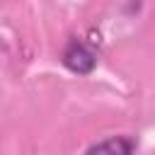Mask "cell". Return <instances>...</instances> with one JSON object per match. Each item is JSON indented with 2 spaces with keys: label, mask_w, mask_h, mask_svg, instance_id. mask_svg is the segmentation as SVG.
Listing matches in <instances>:
<instances>
[{
  "label": "cell",
  "mask_w": 155,
  "mask_h": 155,
  "mask_svg": "<svg viewBox=\"0 0 155 155\" xmlns=\"http://www.w3.org/2000/svg\"><path fill=\"white\" fill-rule=\"evenodd\" d=\"M61 63L75 75H90L97 65V53L80 39H70L61 51Z\"/></svg>",
  "instance_id": "1"
},
{
  "label": "cell",
  "mask_w": 155,
  "mask_h": 155,
  "mask_svg": "<svg viewBox=\"0 0 155 155\" xmlns=\"http://www.w3.org/2000/svg\"><path fill=\"white\" fill-rule=\"evenodd\" d=\"M138 148V143L128 136H111L104 140H97L87 148V153H133Z\"/></svg>",
  "instance_id": "2"
}]
</instances>
